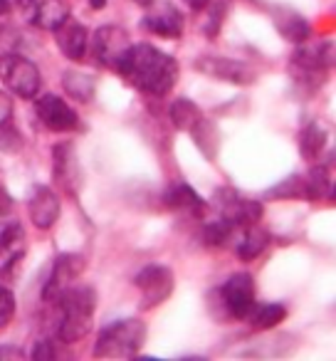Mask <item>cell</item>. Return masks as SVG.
Masks as SVG:
<instances>
[{
  "label": "cell",
  "mask_w": 336,
  "mask_h": 361,
  "mask_svg": "<svg viewBox=\"0 0 336 361\" xmlns=\"http://www.w3.org/2000/svg\"><path fill=\"white\" fill-rule=\"evenodd\" d=\"M121 77L134 90L151 97H166L178 82V62L149 42H136L129 47L124 60L116 67Z\"/></svg>",
  "instance_id": "1"
},
{
  "label": "cell",
  "mask_w": 336,
  "mask_h": 361,
  "mask_svg": "<svg viewBox=\"0 0 336 361\" xmlns=\"http://www.w3.org/2000/svg\"><path fill=\"white\" fill-rule=\"evenodd\" d=\"M146 341V324L141 319H116L104 326L94 341L97 359H129Z\"/></svg>",
  "instance_id": "2"
},
{
  "label": "cell",
  "mask_w": 336,
  "mask_h": 361,
  "mask_svg": "<svg viewBox=\"0 0 336 361\" xmlns=\"http://www.w3.org/2000/svg\"><path fill=\"white\" fill-rule=\"evenodd\" d=\"M334 67V42H299L290 60V72L299 85L311 90L326 80V72Z\"/></svg>",
  "instance_id": "3"
},
{
  "label": "cell",
  "mask_w": 336,
  "mask_h": 361,
  "mask_svg": "<svg viewBox=\"0 0 336 361\" xmlns=\"http://www.w3.org/2000/svg\"><path fill=\"white\" fill-rule=\"evenodd\" d=\"M0 80L20 99H35L42 87V75L37 65L23 55H6L0 60Z\"/></svg>",
  "instance_id": "4"
},
{
  "label": "cell",
  "mask_w": 336,
  "mask_h": 361,
  "mask_svg": "<svg viewBox=\"0 0 336 361\" xmlns=\"http://www.w3.org/2000/svg\"><path fill=\"white\" fill-rule=\"evenodd\" d=\"M134 285L141 290V310H154L171 297L173 287H176V277H173L171 267L151 262V265L141 267L139 275L134 277Z\"/></svg>",
  "instance_id": "5"
},
{
  "label": "cell",
  "mask_w": 336,
  "mask_h": 361,
  "mask_svg": "<svg viewBox=\"0 0 336 361\" xmlns=\"http://www.w3.org/2000/svg\"><path fill=\"white\" fill-rule=\"evenodd\" d=\"M220 305L225 310V317L230 319H247L252 307L257 305L255 300V280L250 272H235L225 280V285L218 290Z\"/></svg>",
  "instance_id": "6"
},
{
  "label": "cell",
  "mask_w": 336,
  "mask_h": 361,
  "mask_svg": "<svg viewBox=\"0 0 336 361\" xmlns=\"http://www.w3.org/2000/svg\"><path fill=\"white\" fill-rule=\"evenodd\" d=\"M131 47V37L124 27L119 25H101L92 37V52H94L97 62L109 70L116 72L119 62L124 60V55Z\"/></svg>",
  "instance_id": "7"
},
{
  "label": "cell",
  "mask_w": 336,
  "mask_h": 361,
  "mask_svg": "<svg viewBox=\"0 0 336 361\" xmlns=\"http://www.w3.org/2000/svg\"><path fill=\"white\" fill-rule=\"evenodd\" d=\"M35 114L40 119V124L57 134H67V131L80 129V114L67 104L62 97L57 94H42L35 97Z\"/></svg>",
  "instance_id": "8"
},
{
  "label": "cell",
  "mask_w": 336,
  "mask_h": 361,
  "mask_svg": "<svg viewBox=\"0 0 336 361\" xmlns=\"http://www.w3.org/2000/svg\"><path fill=\"white\" fill-rule=\"evenodd\" d=\"M213 203H216V211L223 218H228V221H232L240 228L260 223L262 218V203L242 198L235 188H218L216 196H213Z\"/></svg>",
  "instance_id": "9"
},
{
  "label": "cell",
  "mask_w": 336,
  "mask_h": 361,
  "mask_svg": "<svg viewBox=\"0 0 336 361\" xmlns=\"http://www.w3.org/2000/svg\"><path fill=\"white\" fill-rule=\"evenodd\" d=\"M52 178L55 183L62 188L65 193L70 196H77L82 188V166H80V159H77V151L72 144L62 141V144H55L52 149Z\"/></svg>",
  "instance_id": "10"
},
{
  "label": "cell",
  "mask_w": 336,
  "mask_h": 361,
  "mask_svg": "<svg viewBox=\"0 0 336 361\" xmlns=\"http://www.w3.org/2000/svg\"><path fill=\"white\" fill-rule=\"evenodd\" d=\"M85 270H87V260L80 252H62V255H57L55 262H52L50 277H47L45 287H42V300L52 305L57 300V295L65 287H70Z\"/></svg>",
  "instance_id": "11"
},
{
  "label": "cell",
  "mask_w": 336,
  "mask_h": 361,
  "mask_svg": "<svg viewBox=\"0 0 336 361\" xmlns=\"http://www.w3.org/2000/svg\"><path fill=\"white\" fill-rule=\"evenodd\" d=\"M196 70L213 77V80L230 82V85H250V82L255 80V70H252L247 62L232 60V57H218V55L198 57Z\"/></svg>",
  "instance_id": "12"
},
{
  "label": "cell",
  "mask_w": 336,
  "mask_h": 361,
  "mask_svg": "<svg viewBox=\"0 0 336 361\" xmlns=\"http://www.w3.org/2000/svg\"><path fill=\"white\" fill-rule=\"evenodd\" d=\"M30 25L40 30H55L62 20L70 18L67 0H15Z\"/></svg>",
  "instance_id": "13"
},
{
  "label": "cell",
  "mask_w": 336,
  "mask_h": 361,
  "mask_svg": "<svg viewBox=\"0 0 336 361\" xmlns=\"http://www.w3.org/2000/svg\"><path fill=\"white\" fill-rule=\"evenodd\" d=\"M146 16L141 20V27L158 37H166V40H176V37L183 35V16L173 3H156L146 8Z\"/></svg>",
  "instance_id": "14"
},
{
  "label": "cell",
  "mask_w": 336,
  "mask_h": 361,
  "mask_svg": "<svg viewBox=\"0 0 336 361\" xmlns=\"http://www.w3.org/2000/svg\"><path fill=\"white\" fill-rule=\"evenodd\" d=\"M52 32H55L57 47H60V52L67 60H75V62L85 60L87 47H89V32H87V27L80 20L67 18Z\"/></svg>",
  "instance_id": "15"
},
{
  "label": "cell",
  "mask_w": 336,
  "mask_h": 361,
  "mask_svg": "<svg viewBox=\"0 0 336 361\" xmlns=\"http://www.w3.org/2000/svg\"><path fill=\"white\" fill-rule=\"evenodd\" d=\"M60 314H85L92 317L97 310V290L92 285H70L52 302Z\"/></svg>",
  "instance_id": "16"
},
{
  "label": "cell",
  "mask_w": 336,
  "mask_h": 361,
  "mask_svg": "<svg viewBox=\"0 0 336 361\" xmlns=\"http://www.w3.org/2000/svg\"><path fill=\"white\" fill-rule=\"evenodd\" d=\"M60 218V198L52 188L37 186L30 196V223L40 231H50Z\"/></svg>",
  "instance_id": "17"
},
{
  "label": "cell",
  "mask_w": 336,
  "mask_h": 361,
  "mask_svg": "<svg viewBox=\"0 0 336 361\" xmlns=\"http://www.w3.org/2000/svg\"><path fill=\"white\" fill-rule=\"evenodd\" d=\"M163 206L168 208V211H181V213L193 216V218H203V216H206V211H208V203L203 201V198L198 196V193L193 191L188 183H181V180L166 188Z\"/></svg>",
  "instance_id": "18"
},
{
  "label": "cell",
  "mask_w": 336,
  "mask_h": 361,
  "mask_svg": "<svg viewBox=\"0 0 336 361\" xmlns=\"http://www.w3.org/2000/svg\"><path fill=\"white\" fill-rule=\"evenodd\" d=\"M235 255L240 257L242 262H252L255 257H260L262 252L270 245V233L265 228H260L257 223L252 226H242V233L235 235Z\"/></svg>",
  "instance_id": "19"
},
{
  "label": "cell",
  "mask_w": 336,
  "mask_h": 361,
  "mask_svg": "<svg viewBox=\"0 0 336 361\" xmlns=\"http://www.w3.org/2000/svg\"><path fill=\"white\" fill-rule=\"evenodd\" d=\"M306 201H334V178H331V164L314 166L309 176H304Z\"/></svg>",
  "instance_id": "20"
},
{
  "label": "cell",
  "mask_w": 336,
  "mask_h": 361,
  "mask_svg": "<svg viewBox=\"0 0 336 361\" xmlns=\"http://www.w3.org/2000/svg\"><path fill=\"white\" fill-rule=\"evenodd\" d=\"M275 25H277V30H280L290 42H294V45L309 40V35H311L309 20L294 11H277L275 13Z\"/></svg>",
  "instance_id": "21"
},
{
  "label": "cell",
  "mask_w": 336,
  "mask_h": 361,
  "mask_svg": "<svg viewBox=\"0 0 336 361\" xmlns=\"http://www.w3.org/2000/svg\"><path fill=\"white\" fill-rule=\"evenodd\" d=\"M92 331V317L85 314H60L55 326L57 341L62 344H75V341L85 339Z\"/></svg>",
  "instance_id": "22"
},
{
  "label": "cell",
  "mask_w": 336,
  "mask_h": 361,
  "mask_svg": "<svg viewBox=\"0 0 336 361\" xmlns=\"http://www.w3.org/2000/svg\"><path fill=\"white\" fill-rule=\"evenodd\" d=\"M237 231H240V226H235L232 221H228V218H218V221H211L203 226L201 231V240L206 247H223L228 245V243L235 240Z\"/></svg>",
  "instance_id": "23"
},
{
  "label": "cell",
  "mask_w": 336,
  "mask_h": 361,
  "mask_svg": "<svg viewBox=\"0 0 336 361\" xmlns=\"http://www.w3.org/2000/svg\"><path fill=\"white\" fill-rule=\"evenodd\" d=\"M168 116H171L173 126L181 131H193L203 119H206L203 111L198 109L196 102L186 99V97H181V99H176L171 106H168Z\"/></svg>",
  "instance_id": "24"
},
{
  "label": "cell",
  "mask_w": 336,
  "mask_h": 361,
  "mask_svg": "<svg viewBox=\"0 0 336 361\" xmlns=\"http://www.w3.org/2000/svg\"><path fill=\"white\" fill-rule=\"evenodd\" d=\"M62 87H65V92L72 99L92 102V97H94V92H97V80L92 75H87V72L70 70L62 75Z\"/></svg>",
  "instance_id": "25"
},
{
  "label": "cell",
  "mask_w": 336,
  "mask_h": 361,
  "mask_svg": "<svg viewBox=\"0 0 336 361\" xmlns=\"http://www.w3.org/2000/svg\"><path fill=\"white\" fill-rule=\"evenodd\" d=\"M287 307L282 302H265V305H255L247 319L252 322L255 329H275L280 322H285Z\"/></svg>",
  "instance_id": "26"
},
{
  "label": "cell",
  "mask_w": 336,
  "mask_h": 361,
  "mask_svg": "<svg viewBox=\"0 0 336 361\" xmlns=\"http://www.w3.org/2000/svg\"><path fill=\"white\" fill-rule=\"evenodd\" d=\"M324 146H326V131L316 121H309L299 134V154L306 161H316L321 156V151H324Z\"/></svg>",
  "instance_id": "27"
},
{
  "label": "cell",
  "mask_w": 336,
  "mask_h": 361,
  "mask_svg": "<svg viewBox=\"0 0 336 361\" xmlns=\"http://www.w3.org/2000/svg\"><path fill=\"white\" fill-rule=\"evenodd\" d=\"M267 198H285V201H294V198H306V186H304V176L294 173L290 178L280 180L275 188L265 193Z\"/></svg>",
  "instance_id": "28"
},
{
  "label": "cell",
  "mask_w": 336,
  "mask_h": 361,
  "mask_svg": "<svg viewBox=\"0 0 336 361\" xmlns=\"http://www.w3.org/2000/svg\"><path fill=\"white\" fill-rule=\"evenodd\" d=\"M228 3L230 0H211L201 13H206V20H203V35L208 37H216L220 32V25H223V18L228 16Z\"/></svg>",
  "instance_id": "29"
},
{
  "label": "cell",
  "mask_w": 336,
  "mask_h": 361,
  "mask_svg": "<svg viewBox=\"0 0 336 361\" xmlns=\"http://www.w3.org/2000/svg\"><path fill=\"white\" fill-rule=\"evenodd\" d=\"M23 240V226L18 221L0 223V252H11Z\"/></svg>",
  "instance_id": "30"
},
{
  "label": "cell",
  "mask_w": 336,
  "mask_h": 361,
  "mask_svg": "<svg viewBox=\"0 0 336 361\" xmlns=\"http://www.w3.org/2000/svg\"><path fill=\"white\" fill-rule=\"evenodd\" d=\"M15 295L8 285L0 282V326L11 324V319L15 317Z\"/></svg>",
  "instance_id": "31"
},
{
  "label": "cell",
  "mask_w": 336,
  "mask_h": 361,
  "mask_svg": "<svg viewBox=\"0 0 336 361\" xmlns=\"http://www.w3.org/2000/svg\"><path fill=\"white\" fill-rule=\"evenodd\" d=\"M23 144L20 134L11 126V121L0 124V151H18Z\"/></svg>",
  "instance_id": "32"
},
{
  "label": "cell",
  "mask_w": 336,
  "mask_h": 361,
  "mask_svg": "<svg viewBox=\"0 0 336 361\" xmlns=\"http://www.w3.org/2000/svg\"><path fill=\"white\" fill-rule=\"evenodd\" d=\"M57 356H60V351H57V346L52 339H40L35 344V349L30 351L32 361H52V359H57Z\"/></svg>",
  "instance_id": "33"
},
{
  "label": "cell",
  "mask_w": 336,
  "mask_h": 361,
  "mask_svg": "<svg viewBox=\"0 0 336 361\" xmlns=\"http://www.w3.org/2000/svg\"><path fill=\"white\" fill-rule=\"evenodd\" d=\"M20 260H23V252L18 250V252H13L11 257H8V262L3 267H0V282L6 280L8 277V282L11 280H15V275H18V270H20Z\"/></svg>",
  "instance_id": "34"
},
{
  "label": "cell",
  "mask_w": 336,
  "mask_h": 361,
  "mask_svg": "<svg viewBox=\"0 0 336 361\" xmlns=\"http://www.w3.org/2000/svg\"><path fill=\"white\" fill-rule=\"evenodd\" d=\"M11 116H13V99L6 92H0V124L11 121Z\"/></svg>",
  "instance_id": "35"
},
{
  "label": "cell",
  "mask_w": 336,
  "mask_h": 361,
  "mask_svg": "<svg viewBox=\"0 0 336 361\" xmlns=\"http://www.w3.org/2000/svg\"><path fill=\"white\" fill-rule=\"evenodd\" d=\"M13 211V196L8 193V188L0 183V218H6Z\"/></svg>",
  "instance_id": "36"
},
{
  "label": "cell",
  "mask_w": 336,
  "mask_h": 361,
  "mask_svg": "<svg viewBox=\"0 0 336 361\" xmlns=\"http://www.w3.org/2000/svg\"><path fill=\"white\" fill-rule=\"evenodd\" d=\"M25 351L18 346H0V359H23Z\"/></svg>",
  "instance_id": "37"
},
{
  "label": "cell",
  "mask_w": 336,
  "mask_h": 361,
  "mask_svg": "<svg viewBox=\"0 0 336 361\" xmlns=\"http://www.w3.org/2000/svg\"><path fill=\"white\" fill-rule=\"evenodd\" d=\"M183 3H186L188 8H191V11H196V13H201L203 8L208 6V3H211V0H183Z\"/></svg>",
  "instance_id": "38"
},
{
  "label": "cell",
  "mask_w": 336,
  "mask_h": 361,
  "mask_svg": "<svg viewBox=\"0 0 336 361\" xmlns=\"http://www.w3.org/2000/svg\"><path fill=\"white\" fill-rule=\"evenodd\" d=\"M13 8V0H0V16H8Z\"/></svg>",
  "instance_id": "39"
},
{
  "label": "cell",
  "mask_w": 336,
  "mask_h": 361,
  "mask_svg": "<svg viewBox=\"0 0 336 361\" xmlns=\"http://www.w3.org/2000/svg\"><path fill=\"white\" fill-rule=\"evenodd\" d=\"M92 3V8H94V11H101V8H106V0H89Z\"/></svg>",
  "instance_id": "40"
},
{
  "label": "cell",
  "mask_w": 336,
  "mask_h": 361,
  "mask_svg": "<svg viewBox=\"0 0 336 361\" xmlns=\"http://www.w3.org/2000/svg\"><path fill=\"white\" fill-rule=\"evenodd\" d=\"M136 6H141V8H151L154 6V0H134Z\"/></svg>",
  "instance_id": "41"
}]
</instances>
